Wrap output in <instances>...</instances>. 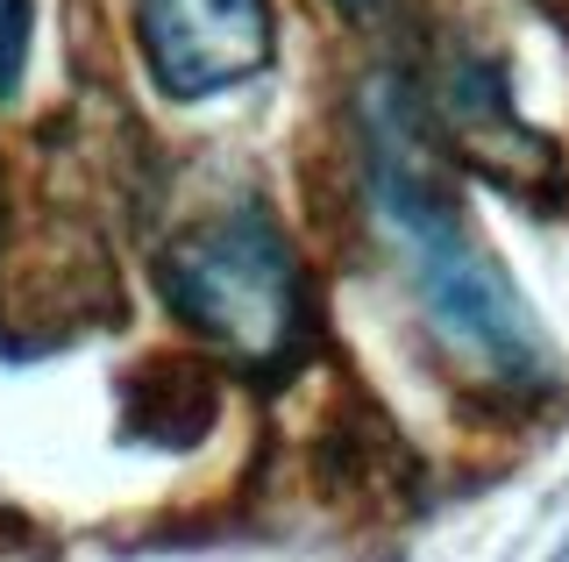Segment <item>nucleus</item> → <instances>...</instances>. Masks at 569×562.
<instances>
[{
    "instance_id": "423d86ee",
    "label": "nucleus",
    "mask_w": 569,
    "mask_h": 562,
    "mask_svg": "<svg viewBox=\"0 0 569 562\" xmlns=\"http://www.w3.org/2000/svg\"><path fill=\"white\" fill-rule=\"evenodd\" d=\"M328 8L342 14L349 29H363V37H385L391 50L413 37V22H420V8H413V0H328Z\"/></svg>"
},
{
    "instance_id": "f03ea898",
    "label": "nucleus",
    "mask_w": 569,
    "mask_h": 562,
    "mask_svg": "<svg viewBox=\"0 0 569 562\" xmlns=\"http://www.w3.org/2000/svg\"><path fill=\"white\" fill-rule=\"evenodd\" d=\"M157 300L207 357L249 384H278L320 349V300L292 235L263 200L192 214L150 263Z\"/></svg>"
},
{
    "instance_id": "f257e3e1",
    "label": "nucleus",
    "mask_w": 569,
    "mask_h": 562,
    "mask_svg": "<svg viewBox=\"0 0 569 562\" xmlns=\"http://www.w3.org/2000/svg\"><path fill=\"white\" fill-rule=\"evenodd\" d=\"M356 136H363V185L420 307L435 357L498 407H541L562 392V363L541 321L527 313L520 285L498 271L456 200V157L441 150L420 86L406 64H378L356 86Z\"/></svg>"
},
{
    "instance_id": "39448f33",
    "label": "nucleus",
    "mask_w": 569,
    "mask_h": 562,
    "mask_svg": "<svg viewBox=\"0 0 569 562\" xmlns=\"http://www.w3.org/2000/svg\"><path fill=\"white\" fill-rule=\"evenodd\" d=\"M29 37H36V0H0V108L22 93Z\"/></svg>"
},
{
    "instance_id": "20e7f679",
    "label": "nucleus",
    "mask_w": 569,
    "mask_h": 562,
    "mask_svg": "<svg viewBox=\"0 0 569 562\" xmlns=\"http://www.w3.org/2000/svg\"><path fill=\"white\" fill-rule=\"evenodd\" d=\"M136 50L164 100L200 108L278 64L271 0H136Z\"/></svg>"
},
{
    "instance_id": "7ed1b4c3",
    "label": "nucleus",
    "mask_w": 569,
    "mask_h": 562,
    "mask_svg": "<svg viewBox=\"0 0 569 562\" xmlns=\"http://www.w3.org/2000/svg\"><path fill=\"white\" fill-rule=\"evenodd\" d=\"M399 64L420 86V108H427V121H435L441 150H449L470 179H485L491 192L533 207V214H548V207L569 200L562 143L520 114L512 72H506V58H498L485 37L441 22V14H420L413 37L399 43Z\"/></svg>"
},
{
    "instance_id": "0eeeda50",
    "label": "nucleus",
    "mask_w": 569,
    "mask_h": 562,
    "mask_svg": "<svg viewBox=\"0 0 569 562\" xmlns=\"http://www.w3.org/2000/svg\"><path fill=\"white\" fill-rule=\"evenodd\" d=\"M527 8H533V14H541V22H556V29H562V37H569V0H527Z\"/></svg>"
}]
</instances>
